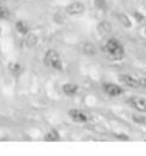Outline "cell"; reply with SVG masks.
Wrapping results in <instances>:
<instances>
[{
	"label": "cell",
	"mask_w": 146,
	"mask_h": 156,
	"mask_svg": "<svg viewBox=\"0 0 146 156\" xmlns=\"http://www.w3.org/2000/svg\"><path fill=\"white\" fill-rule=\"evenodd\" d=\"M106 54H109L114 60H121L125 55V50H123V45L116 40V38H109V40L105 43V47H104Z\"/></svg>",
	"instance_id": "1"
},
{
	"label": "cell",
	"mask_w": 146,
	"mask_h": 156,
	"mask_svg": "<svg viewBox=\"0 0 146 156\" xmlns=\"http://www.w3.org/2000/svg\"><path fill=\"white\" fill-rule=\"evenodd\" d=\"M84 10H85V6L81 2H73L67 6V13L71 16H78V14L84 13Z\"/></svg>",
	"instance_id": "4"
},
{
	"label": "cell",
	"mask_w": 146,
	"mask_h": 156,
	"mask_svg": "<svg viewBox=\"0 0 146 156\" xmlns=\"http://www.w3.org/2000/svg\"><path fill=\"white\" fill-rule=\"evenodd\" d=\"M142 87H145V88H146V78H143V80H142Z\"/></svg>",
	"instance_id": "18"
},
{
	"label": "cell",
	"mask_w": 146,
	"mask_h": 156,
	"mask_svg": "<svg viewBox=\"0 0 146 156\" xmlns=\"http://www.w3.org/2000/svg\"><path fill=\"white\" fill-rule=\"evenodd\" d=\"M104 91H105L109 97H118V95H121L122 92H123L121 87L115 85V84H105V85H104Z\"/></svg>",
	"instance_id": "6"
},
{
	"label": "cell",
	"mask_w": 146,
	"mask_h": 156,
	"mask_svg": "<svg viewBox=\"0 0 146 156\" xmlns=\"http://www.w3.org/2000/svg\"><path fill=\"white\" fill-rule=\"evenodd\" d=\"M119 81L123 84V85H128L130 88H139L142 87V81H139L138 78L132 77V75H119Z\"/></svg>",
	"instance_id": "3"
},
{
	"label": "cell",
	"mask_w": 146,
	"mask_h": 156,
	"mask_svg": "<svg viewBox=\"0 0 146 156\" xmlns=\"http://www.w3.org/2000/svg\"><path fill=\"white\" fill-rule=\"evenodd\" d=\"M129 104L135 108V109L146 112V99H143V98H132L129 101Z\"/></svg>",
	"instance_id": "7"
},
{
	"label": "cell",
	"mask_w": 146,
	"mask_h": 156,
	"mask_svg": "<svg viewBox=\"0 0 146 156\" xmlns=\"http://www.w3.org/2000/svg\"><path fill=\"white\" fill-rule=\"evenodd\" d=\"M37 41H38V37H37L36 34H29V36L26 37L24 43L29 48H33V47H36L37 45Z\"/></svg>",
	"instance_id": "9"
},
{
	"label": "cell",
	"mask_w": 146,
	"mask_h": 156,
	"mask_svg": "<svg viewBox=\"0 0 146 156\" xmlns=\"http://www.w3.org/2000/svg\"><path fill=\"white\" fill-rule=\"evenodd\" d=\"M98 9H105V0H97Z\"/></svg>",
	"instance_id": "17"
},
{
	"label": "cell",
	"mask_w": 146,
	"mask_h": 156,
	"mask_svg": "<svg viewBox=\"0 0 146 156\" xmlns=\"http://www.w3.org/2000/svg\"><path fill=\"white\" fill-rule=\"evenodd\" d=\"M44 62L45 66H48L50 68L53 70H57V71H61L62 70V60H61L60 54L54 50H48L44 55Z\"/></svg>",
	"instance_id": "2"
},
{
	"label": "cell",
	"mask_w": 146,
	"mask_h": 156,
	"mask_svg": "<svg viewBox=\"0 0 146 156\" xmlns=\"http://www.w3.org/2000/svg\"><path fill=\"white\" fill-rule=\"evenodd\" d=\"M10 70H12V73H14V74H17L19 71H20V66L19 64H14V66L10 67Z\"/></svg>",
	"instance_id": "16"
},
{
	"label": "cell",
	"mask_w": 146,
	"mask_h": 156,
	"mask_svg": "<svg viewBox=\"0 0 146 156\" xmlns=\"http://www.w3.org/2000/svg\"><path fill=\"white\" fill-rule=\"evenodd\" d=\"M119 20H121L122 23H123V26H126V27H129V26H130L129 20H128V19H126L125 16H122V14H121V16H119Z\"/></svg>",
	"instance_id": "15"
},
{
	"label": "cell",
	"mask_w": 146,
	"mask_h": 156,
	"mask_svg": "<svg viewBox=\"0 0 146 156\" xmlns=\"http://www.w3.org/2000/svg\"><path fill=\"white\" fill-rule=\"evenodd\" d=\"M47 142H57V140H60V133H58L57 131H54V129H51V131L45 135L44 138Z\"/></svg>",
	"instance_id": "10"
},
{
	"label": "cell",
	"mask_w": 146,
	"mask_h": 156,
	"mask_svg": "<svg viewBox=\"0 0 146 156\" xmlns=\"http://www.w3.org/2000/svg\"><path fill=\"white\" fill-rule=\"evenodd\" d=\"M9 14H10L9 9L6 6H2V3H0V19H7Z\"/></svg>",
	"instance_id": "13"
},
{
	"label": "cell",
	"mask_w": 146,
	"mask_h": 156,
	"mask_svg": "<svg viewBox=\"0 0 146 156\" xmlns=\"http://www.w3.org/2000/svg\"><path fill=\"white\" fill-rule=\"evenodd\" d=\"M99 30H101L102 33H109L111 31V24L109 23H101V24H99Z\"/></svg>",
	"instance_id": "14"
},
{
	"label": "cell",
	"mask_w": 146,
	"mask_h": 156,
	"mask_svg": "<svg viewBox=\"0 0 146 156\" xmlns=\"http://www.w3.org/2000/svg\"><path fill=\"white\" fill-rule=\"evenodd\" d=\"M4 2H6V0H0V3H4Z\"/></svg>",
	"instance_id": "19"
},
{
	"label": "cell",
	"mask_w": 146,
	"mask_h": 156,
	"mask_svg": "<svg viewBox=\"0 0 146 156\" xmlns=\"http://www.w3.org/2000/svg\"><path fill=\"white\" fill-rule=\"evenodd\" d=\"M69 116L73 118V121H75V122H81V123H85L89 121L88 115H87L85 112L80 111V109H71V111L68 112Z\"/></svg>",
	"instance_id": "5"
},
{
	"label": "cell",
	"mask_w": 146,
	"mask_h": 156,
	"mask_svg": "<svg viewBox=\"0 0 146 156\" xmlns=\"http://www.w3.org/2000/svg\"><path fill=\"white\" fill-rule=\"evenodd\" d=\"M16 29L19 33L21 34H27V31H29V26L26 24L24 21H17L16 23Z\"/></svg>",
	"instance_id": "11"
},
{
	"label": "cell",
	"mask_w": 146,
	"mask_h": 156,
	"mask_svg": "<svg viewBox=\"0 0 146 156\" xmlns=\"http://www.w3.org/2000/svg\"><path fill=\"white\" fill-rule=\"evenodd\" d=\"M82 50H84L85 54H95L97 53V48H95V45H92V44H84L82 45Z\"/></svg>",
	"instance_id": "12"
},
{
	"label": "cell",
	"mask_w": 146,
	"mask_h": 156,
	"mask_svg": "<svg viewBox=\"0 0 146 156\" xmlns=\"http://www.w3.org/2000/svg\"><path fill=\"white\" fill-rule=\"evenodd\" d=\"M62 91H64L65 95H69V97H73V95L77 94L78 87L75 85V84H64V85H62Z\"/></svg>",
	"instance_id": "8"
}]
</instances>
